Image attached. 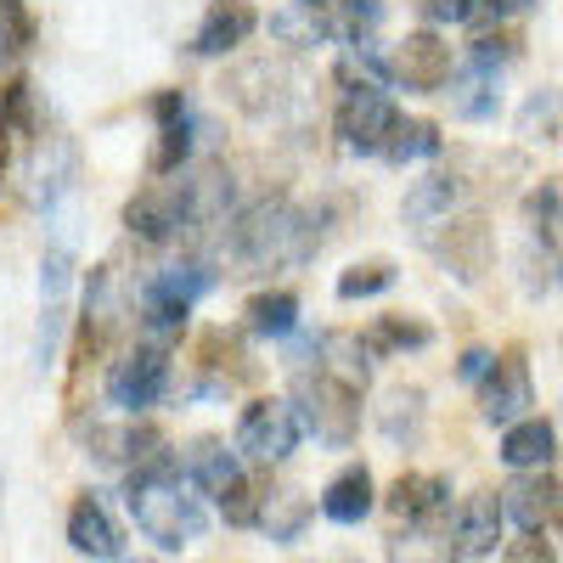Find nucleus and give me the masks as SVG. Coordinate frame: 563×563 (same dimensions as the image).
Here are the masks:
<instances>
[{"label":"nucleus","mask_w":563,"mask_h":563,"mask_svg":"<svg viewBox=\"0 0 563 563\" xmlns=\"http://www.w3.org/2000/svg\"><path fill=\"white\" fill-rule=\"evenodd\" d=\"M225 249L249 271H282V265H305L321 249V220L316 209H299L288 198H260L243 209L225 231Z\"/></svg>","instance_id":"f257e3e1"},{"label":"nucleus","mask_w":563,"mask_h":563,"mask_svg":"<svg viewBox=\"0 0 563 563\" xmlns=\"http://www.w3.org/2000/svg\"><path fill=\"white\" fill-rule=\"evenodd\" d=\"M124 501H130V519L135 530L158 541L164 552H180L192 547L203 530H209V512L198 496H186L180 479H153V485H124Z\"/></svg>","instance_id":"f03ea898"},{"label":"nucleus","mask_w":563,"mask_h":563,"mask_svg":"<svg viewBox=\"0 0 563 563\" xmlns=\"http://www.w3.org/2000/svg\"><path fill=\"white\" fill-rule=\"evenodd\" d=\"M294 406L305 417V429L321 440V445H333V451H350L355 434H361V389L333 378V372H299L294 378Z\"/></svg>","instance_id":"7ed1b4c3"},{"label":"nucleus","mask_w":563,"mask_h":563,"mask_svg":"<svg viewBox=\"0 0 563 563\" xmlns=\"http://www.w3.org/2000/svg\"><path fill=\"white\" fill-rule=\"evenodd\" d=\"M333 124H339L344 153L384 158L389 135H395V124H400V108H395V102H389V97H384V90L372 85V79H350V85H344V97H339Z\"/></svg>","instance_id":"20e7f679"},{"label":"nucleus","mask_w":563,"mask_h":563,"mask_svg":"<svg viewBox=\"0 0 563 563\" xmlns=\"http://www.w3.org/2000/svg\"><path fill=\"white\" fill-rule=\"evenodd\" d=\"M299 434H305L299 406H294V400H276V395L243 406V417H238V451L254 456V462H282V456H294Z\"/></svg>","instance_id":"39448f33"},{"label":"nucleus","mask_w":563,"mask_h":563,"mask_svg":"<svg viewBox=\"0 0 563 563\" xmlns=\"http://www.w3.org/2000/svg\"><path fill=\"white\" fill-rule=\"evenodd\" d=\"M164 389H169V350H158V344H135L124 361H113V372H108V400L119 406V411H147V406H158L164 400Z\"/></svg>","instance_id":"423d86ee"},{"label":"nucleus","mask_w":563,"mask_h":563,"mask_svg":"<svg viewBox=\"0 0 563 563\" xmlns=\"http://www.w3.org/2000/svg\"><path fill=\"white\" fill-rule=\"evenodd\" d=\"M124 225L141 243H169L186 231V169L175 180H153L124 203Z\"/></svg>","instance_id":"0eeeda50"},{"label":"nucleus","mask_w":563,"mask_h":563,"mask_svg":"<svg viewBox=\"0 0 563 563\" xmlns=\"http://www.w3.org/2000/svg\"><path fill=\"white\" fill-rule=\"evenodd\" d=\"M389 63H395V85L417 90V97H434V90H445L456 79V57H451V45L434 29L406 34L395 52H389Z\"/></svg>","instance_id":"6e6552de"},{"label":"nucleus","mask_w":563,"mask_h":563,"mask_svg":"<svg viewBox=\"0 0 563 563\" xmlns=\"http://www.w3.org/2000/svg\"><path fill=\"white\" fill-rule=\"evenodd\" d=\"M434 260L456 276V282H485V271L496 265V231H490V220L485 214H462V220H451L440 238H434Z\"/></svg>","instance_id":"1a4fd4ad"},{"label":"nucleus","mask_w":563,"mask_h":563,"mask_svg":"<svg viewBox=\"0 0 563 563\" xmlns=\"http://www.w3.org/2000/svg\"><path fill=\"white\" fill-rule=\"evenodd\" d=\"M530 406H536V389H530L525 355H519V350L496 355L490 378L479 384V411H485V422H496V429H512L519 417H530Z\"/></svg>","instance_id":"9d476101"},{"label":"nucleus","mask_w":563,"mask_h":563,"mask_svg":"<svg viewBox=\"0 0 563 563\" xmlns=\"http://www.w3.org/2000/svg\"><path fill=\"white\" fill-rule=\"evenodd\" d=\"M389 519L406 530H440L445 512H451V485L440 474H400L384 496Z\"/></svg>","instance_id":"9b49d317"},{"label":"nucleus","mask_w":563,"mask_h":563,"mask_svg":"<svg viewBox=\"0 0 563 563\" xmlns=\"http://www.w3.org/2000/svg\"><path fill=\"white\" fill-rule=\"evenodd\" d=\"M74 180H79V147L68 135H40L29 158V198L40 209H52L57 198L74 192Z\"/></svg>","instance_id":"f8f14e48"},{"label":"nucleus","mask_w":563,"mask_h":563,"mask_svg":"<svg viewBox=\"0 0 563 563\" xmlns=\"http://www.w3.org/2000/svg\"><path fill=\"white\" fill-rule=\"evenodd\" d=\"M558 507H563V485L547 474V467H536V474H512V485L501 490V512L525 536H541Z\"/></svg>","instance_id":"ddd939ff"},{"label":"nucleus","mask_w":563,"mask_h":563,"mask_svg":"<svg viewBox=\"0 0 563 563\" xmlns=\"http://www.w3.org/2000/svg\"><path fill=\"white\" fill-rule=\"evenodd\" d=\"M68 547L74 552H85V558H97V563H108V558H124V530H119V519L102 507V496H79L74 507H68Z\"/></svg>","instance_id":"4468645a"},{"label":"nucleus","mask_w":563,"mask_h":563,"mask_svg":"<svg viewBox=\"0 0 563 563\" xmlns=\"http://www.w3.org/2000/svg\"><path fill=\"white\" fill-rule=\"evenodd\" d=\"M333 34H339V23L321 0H282L271 12V40L288 45V52H316V45H327Z\"/></svg>","instance_id":"2eb2a0df"},{"label":"nucleus","mask_w":563,"mask_h":563,"mask_svg":"<svg viewBox=\"0 0 563 563\" xmlns=\"http://www.w3.org/2000/svg\"><path fill=\"white\" fill-rule=\"evenodd\" d=\"M260 29L254 7L249 0H214V7L203 12L198 34H192V57H225V52H238V45Z\"/></svg>","instance_id":"dca6fc26"},{"label":"nucleus","mask_w":563,"mask_h":563,"mask_svg":"<svg viewBox=\"0 0 563 563\" xmlns=\"http://www.w3.org/2000/svg\"><path fill=\"white\" fill-rule=\"evenodd\" d=\"M158 113V153H153V175H180L192 158V108H186L180 90H164L153 102Z\"/></svg>","instance_id":"f3484780"},{"label":"nucleus","mask_w":563,"mask_h":563,"mask_svg":"<svg viewBox=\"0 0 563 563\" xmlns=\"http://www.w3.org/2000/svg\"><path fill=\"white\" fill-rule=\"evenodd\" d=\"M501 496L496 490H474L462 507H456V525H451V536H456V552L462 558H485V552H496V541H501Z\"/></svg>","instance_id":"a211bd4d"},{"label":"nucleus","mask_w":563,"mask_h":563,"mask_svg":"<svg viewBox=\"0 0 563 563\" xmlns=\"http://www.w3.org/2000/svg\"><path fill=\"white\" fill-rule=\"evenodd\" d=\"M225 97L238 102L243 113L265 119V113H276L282 102H288V74L271 68L265 57H260V63H243V68H231V74H225Z\"/></svg>","instance_id":"6ab92c4d"},{"label":"nucleus","mask_w":563,"mask_h":563,"mask_svg":"<svg viewBox=\"0 0 563 563\" xmlns=\"http://www.w3.org/2000/svg\"><path fill=\"white\" fill-rule=\"evenodd\" d=\"M372 507H378V485H372V467L366 462L339 467V474L327 479V490H321V512L333 525H361Z\"/></svg>","instance_id":"aec40b11"},{"label":"nucleus","mask_w":563,"mask_h":563,"mask_svg":"<svg viewBox=\"0 0 563 563\" xmlns=\"http://www.w3.org/2000/svg\"><path fill=\"white\" fill-rule=\"evenodd\" d=\"M180 467H186V485H198V490H209V496H225L231 485L243 479L238 451H225V440H214V434H203V440L186 445Z\"/></svg>","instance_id":"412c9836"},{"label":"nucleus","mask_w":563,"mask_h":563,"mask_svg":"<svg viewBox=\"0 0 563 563\" xmlns=\"http://www.w3.org/2000/svg\"><path fill=\"white\" fill-rule=\"evenodd\" d=\"M558 456V429L547 417H519L512 429H501V462L512 474H536V467H552Z\"/></svg>","instance_id":"4be33fe9"},{"label":"nucleus","mask_w":563,"mask_h":563,"mask_svg":"<svg viewBox=\"0 0 563 563\" xmlns=\"http://www.w3.org/2000/svg\"><path fill=\"white\" fill-rule=\"evenodd\" d=\"M372 422H378V434L395 451H411L422 440V422H429V400H422V389H411V384H395L384 395V406L372 411Z\"/></svg>","instance_id":"5701e85b"},{"label":"nucleus","mask_w":563,"mask_h":563,"mask_svg":"<svg viewBox=\"0 0 563 563\" xmlns=\"http://www.w3.org/2000/svg\"><path fill=\"white\" fill-rule=\"evenodd\" d=\"M445 97H451V113H456V119L485 124V119L501 113V74H496V68H479V63H467V68L451 79Z\"/></svg>","instance_id":"b1692460"},{"label":"nucleus","mask_w":563,"mask_h":563,"mask_svg":"<svg viewBox=\"0 0 563 563\" xmlns=\"http://www.w3.org/2000/svg\"><path fill=\"white\" fill-rule=\"evenodd\" d=\"M164 445V434L158 429H147V422H119V429H90V456L97 462H108V467H130L147 456V451H158Z\"/></svg>","instance_id":"393cba45"},{"label":"nucleus","mask_w":563,"mask_h":563,"mask_svg":"<svg viewBox=\"0 0 563 563\" xmlns=\"http://www.w3.org/2000/svg\"><path fill=\"white\" fill-rule=\"evenodd\" d=\"M214 282H220V271H214L209 254H186V260L164 265V271L147 282V294H164V299H180V305H198V299L214 288Z\"/></svg>","instance_id":"a878e982"},{"label":"nucleus","mask_w":563,"mask_h":563,"mask_svg":"<svg viewBox=\"0 0 563 563\" xmlns=\"http://www.w3.org/2000/svg\"><path fill=\"white\" fill-rule=\"evenodd\" d=\"M456 198H462V180L445 175V169H434V175L411 180L400 214H406V225H434V220H445V214L456 209Z\"/></svg>","instance_id":"bb28decb"},{"label":"nucleus","mask_w":563,"mask_h":563,"mask_svg":"<svg viewBox=\"0 0 563 563\" xmlns=\"http://www.w3.org/2000/svg\"><path fill=\"white\" fill-rule=\"evenodd\" d=\"M310 525V501L299 490H271L265 496V512H260V530L276 541V547H294Z\"/></svg>","instance_id":"cd10ccee"},{"label":"nucleus","mask_w":563,"mask_h":563,"mask_svg":"<svg viewBox=\"0 0 563 563\" xmlns=\"http://www.w3.org/2000/svg\"><path fill=\"white\" fill-rule=\"evenodd\" d=\"M186 310L192 305H180V299H164V294H141V344H158L169 350L180 333H186Z\"/></svg>","instance_id":"c85d7f7f"},{"label":"nucleus","mask_w":563,"mask_h":563,"mask_svg":"<svg viewBox=\"0 0 563 563\" xmlns=\"http://www.w3.org/2000/svg\"><path fill=\"white\" fill-rule=\"evenodd\" d=\"M299 327V299L294 294H254L249 299V333L260 339H288Z\"/></svg>","instance_id":"c756f323"},{"label":"nucleus","mask_w":563,"mask_h":563,"mask_svg":"<svg viewBox=\"0 0 563 563\" xmlns=\"http://www.w3.org/2000/svg\"><path fill=\"white\" fill-rule=\"evenodd\" d=\"M361 339H366V350H372V355H395V350H422L434 333H429L422 321H411V316H378Z\"/></svg>","instance_id":"7c9ffc66"},{"label":"nucleus","mask_w":563,"mask_h":563,"mask_svg":"<svg viewBox=\"0 0 563 563\" xmlns=\"http://www.w3.org/2000/svg\"><path fill=\"white\" fill-rule=\"evenodd\" d=\"M434 153H440V130L429 119H400L395 135H389V147H384L389 164H422V158H434Z\"/></svg>","instance_id":"2f4dec72"},{"label":"nucleus","mask_w":563,"mask_h":563,"mask_svg":"<svg viewBox=\"0 0 563 563\" xmlns=\"http://www.w3.org/2000/svg\"><path fill=\"white\" fill-rule=\"evenodd\" d=\"M265 496H271V485H260V479H238L225 496H220V519L231 525V530H260V512H265Z\"/></svg>","instance_id":"473e14b6"},{"label":"nucleus","mask_w":563,"mask_h":563,"mask_svg":"<svg viewBox=\"0 0 563 563\" xmlns=\"http://www.w3.org/2000/svg\"><path fill=\"white\" fill-rule=\"evenodd\" d=\"M563 130V97L558 90H536V97L519 108V135L525 141H552Z\"/></svg>","instance_id":"72a5a7b5"},{"label":"nucleus","mask_w":563,"mask_h":563,"mask_svg":"<svg viewBox=\"0 0 563 563\" xmlns=\"http://www.w3.org/2000/svg\"><path fill=\"white\" fill-rule=\"evenodd\" d=\"M525 220L536 225V231H563V175H547L541 186H530L525 192Z\"/></svg>","instance_id":"f704fd0d"},{"label":"nucleus","mask_w":563,"mask_h":563,"mask_svg":"<svg viewBox=\"0 0 563 563\" xmlns=\"http://www.w3.org/2000/svg\"><path fill=\"white\" fill-rule=\"evenodd\" d=\"M395 282V265L389 260H366V265H350L339 276V299H372V294H384Z\"/></svg>","instance_id":"c9c22d12"},{"label":"nucleus","mask_w":563,"mask_h":563,"mask_svg":"<svg viewBox=\"0 0 563 563\" xmlns=\"http://www.w3.org/2000/svg\"><path fill=\"white\" fill-rule=\"evenodd\" d=\"M327 12H333V23H339V34H350V40H361L372 23L384 18V0H321Z\"/></svg>","instance_id":"e433bc0d"},{"label":"nucleus","mask_w":563,"mask_h":563,"mask_svg":"<svg viewBox=\"0 0 563 563\" xmlns=\"http://www.w3.org/2000/svg\"><path fill=\"white\" fill-rule=\"evenodd\" d=\"M34 45V18L23 0H0V52H29Z\"/></svg>","instance_id":"4c0bfd02"},{"label":"nucleus","mask_w":563,"mask_h":563,"mask_svg":"<svg viewBox=\"0 0 563 563\" xmlns=\"http://www.w3.org/2000/svg\"><path fill=\"white\" fill-rule=\"evenodd\" d=\"M512 57H519V45H512L507 34H485V40H474V52H467V63L496 68V74H501V63H512Z\"/></svg>","instance_id":"58836bf2"},{"label":"nucleus","mask_w":563,"mask_h":563,"mask_svg":"<svg viewBox=\"0 0 563 563\" xmlns=\"http://www.w3.org/2000/svg\"><path fill=\"white\" fill-rule=\"evenodd\" d=\"M417 12L429 23H467L479 12V0H417Z\"/></svg>","instance_id":"ea45409f"},{"label":"nucleus","mask_w":563,"mask_h":563,"mask_svg":"<svg viewBox=\"0 0 563 563\" xmlns=\"http://www.w3.org/2000/svg\"><path fill=\"white\" fill-rule=\"evenodd\" d=\"M507 563H558V552H552V541L525 536V541H512V547H507Z\"/></svg>","instance_id":"a19ab883"},{"label":"nucleus","mask_w":563,"mask_h":563,"mask_svg":"<svg viewBox=\"0 0 563 563\" xmlns=\"http://www.w3.org/2000/svg\"><path fill=\"white\" fill-rule=\"evenodd\" d=\"M490 366H496L490 350H462V366H456V372H462L467 384H485V378H490Z\"/></svg>","instance_id":"79ce46f5"},{"label":"nucleus","mask_w":563,"mask_h":563,"mask_svg":"<svg viewBox=\"0 0 563 563\" xmlns=\"http://www.w3.org/2000/svg\"><path fill=\"white\" fill-rule=\"evenodd\" d=\"M485 12H496V18H512V12H525V7H536V0H479Z\"/></svg>","instance_id":"37998d69"},{"label":"nucleus","mask_w":563,"mask_h":563,"mask_svg":"<svg viewBox=\"0 0 563 563\" xmlns=\"http://www.w3.org/2000/svg\"><path fill=\"white\" fill-rule=\"evenodd\" d=\"M7 124H12V108H7V90H0V135H7Z\"/></svg>","instance_id":"c03bdc74"},{"label":"nucleus","mask_w":563,"mask_h":563,"mask_svg":"<svg viewBox=\"0 0 563 563\" xmlns=\"http://www.w3.org/2000/svg\"><path fill=\"white\" fill-rule=\"evenodd\" d=\"M108 563H158V558H130V552H124V558H108Z\"/></svg>","instance_id":"a18cd8bd"}]
</instances>
